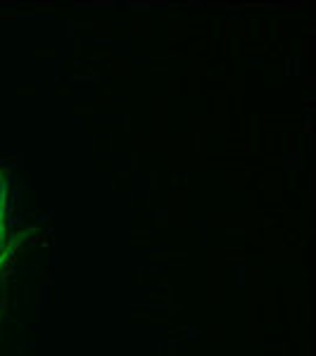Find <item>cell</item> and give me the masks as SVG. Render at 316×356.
Segmentation results:
<instances>
[{
  "instance_id": "cell-1",
  "label": "cell",
  "mask_w": 316,
  "mask_h": 356,
  "mask_svg": "<svg viewBox=\"0 0 316 356\" xmlns=\"http://www.w3.org/2000/svg\"><path fill=\"white\" fill-rule=\"evenodd\" d=\"M10 195H13L10 171L0 169V247L13 238V233H10Z\"/></svg>"
},
{
  "instance_id": "cell-2",
  "label": "cell",
  "mask_w": 316,
  "mask_h": 356,
  "mask_svg": "<svg viewBox=\"0 0 316 356\" xmlns=\"http://www.w3.org/2000/svg\"><path fill=\"white\" fill-rule=\"evenodd\" d=\"M33 233V228H24V231H17L13 238L8 240L3 247H0V278H3V273L8 271V266L13 264V259L17 254H19V250L24 247V243L29 240V235Z\"/></svg>"
}]
</instances>
